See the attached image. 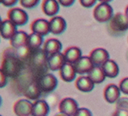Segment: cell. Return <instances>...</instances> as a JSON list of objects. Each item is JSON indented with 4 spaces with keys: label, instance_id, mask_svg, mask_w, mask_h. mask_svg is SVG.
<instances>
[{
    "label": "cell",
    "instance_id": "6da1fadb",
    "mask_svg": "<svg viewBox=\"0 0 128 116\" xmlns=\"http://www.w3.org/2000/svg\"><path fill=\"white\" fill-rule=\"evenodd\" d=\"M25 67L23 62L17 54L16 49L8 48L3 52L1 63V70L7 78H18Z\"/></svg>",
    "mask_w": 128,
    "mask_h": 116
},
{
    "label": "cell",
    "instance_id": "7a4b0ae2",
    "mask_svg": "<svg viewBox=\"0 0 128 116\" xmlns=\"http://www.w3.org/2000/svg\"><path fill=\"white\" fill-rule=\"evenodd\" d=\"M108 30L112 34H120L128 30V18L125 14L117 13L108 22Z\"/></svg>",
    "mask_w": 128,
    "mask_h": 116
},
{
    "label": "cell",
    "instance_id": "3957f363",
    "mask_svg": "<svg viewBox=\"0 0 128 116\" xmlns=\"http://www.w3.org/2000/svg\"><path fill=\"white\" fill-rule=\"evenodd\" d=\"M94 18L98 22H109L113 17V8L109 2H100L94 8L93 12Z\"/></svg>",
    "mask_w": 128,
    "mask_h": 116
},
{
    "label": "cell",
    "instance_id": "277c9868",
    "mask_svg": "<svg viewBox=\"0 0 128 116\" xmlns=\"http://www.w3.org/2000/svg\"><path fill=\"white\" fill-rule=\"evenodd\" d=\"M8 19L13 22L14 25L23 26L28 22V14L26 12L21 8H11L7 12Z\"/></svg>",
    "mask_w": 128,
    "mask_h": 116
},
{
    "label": "cell",
    "instance_id": "5b68a950",
    "mask_svg": "<svg viewBox=\"0 0 128 116\" xmlns=\"http://www.w3.org/2000/svg\"><path fill=\"white\" fill-rule=\"evenodd\" d=\"M38 83L42 92L50 93L53 91L58 86V80L56 77L52 74L47 73L38 80Z\"/></svg>",
    "mask_w": 128,
    "mask_h": 116
},
{
    "label": "cell",
    "instance_id": "8992f818",
    "mask_svg": "<svg viewBox=\"0 0 128 116\" xmlns=\"http://www.w3.org/2000/svg\"><path fill=\"white\" fill-rule=\"evenodd\" d=\"M13 110L16 116H32L33 103L27 99H19L14 103Z\"/></svg>",
    "mask_w": 128,
    "mask_h": 116
},
{
    "label": "cell",
    "instance_id": "52a82bcc",
    "mask_svg": "<svg viewBox=\"0 0 128 116\" xmlns=\"http://www.w3.org/2000/svg\"><path fill=\"white\" fill-rule=\"evenodd\" d=\"M78 109L77 101L72 98H63L58 105L60 113H62L67 116H74Z\"/></svg>",
    "mask_w": 128,
    "mask_h": 116
},
{
    "label": "cell",
    "instance_id": "ba28073f",
    "mask_svg": "<svg viewBox=\"0 0 128 116\" xmlns=\"http://www.w3.org/2000/svg\"><path fill=\"white\" fill-rule=\"evenodd\" d=\"M90 58L94 66H102L110 59V54L103 48H96L90 53Z\"/></svg>",
    "mask_w": 128,
    "mask_h": 116
},
{
    "label": "cell",
    "instance_id": "9c48e42d",
    "mask_svg": "<svg viewBox=\"0 0 128 116\" xmlns=\"http://www.w3.org/2000/svg\"><path fill=\"white\" fill-rule=\"evenodd\" d=\"M30 29L32 33L45 36L50 33V22L43 18L36 19L31 23Z\"/></svg>",
    "mask_w": 128,
    "mask_h": 116
},
{
    "label": "cell",
    "instance_id": "30bf717a",
    "mask_svg": "<svg viewBox=\"0 0 128 116\" xmlns=\"http://www.w3.org/2000/svg\"><path fill=\"white\" fill-rule=\"evenodd\" d=\"M120 93H121V90H120L118 86L113 83L109 84L104 89V98L107 102L110 104L114 103L120 98Z\"/></svg>",
    "mask_w": 128,
    "mask_h": 116
},
{
    "label": "cell",
    "instance_id": "8fae6325",
    "mask_svg": "<svg viewBox=\"0 0 128 116\" xmlns=\"http://www.w3.org/2000/svg\"><path fill=\"white\" fill-rule=\"evenodd\" d=\"M76 73L79 74H88L94 68V65L92 63L90 57L83 56L78 61L73 64Z\"/></svg>",
    "mask_w": 128,
    "mask_h": 116
},
{
    "label": "cell",
    "instance_id": "7c38bea8",
    "mask_svg": "<svg viewBox=\"0 0 128 116\" xmlns=\"http://www.w3.org/2000/svg\"><path fill=\"white\" fill-rule=\"evenodd\" d=\"M47 62L49 69L52 71H56L58 70H60L62 69V67L66 63L64 54L61 52L48 56Z\"/></svg>",
    "mask_w": 128,
    "mask_h": 116
},
{
    "label": "cell",
    "instance_id": "4fadbf2b",
    "mask_svg": "<svg viewBox=\"0 0 128 116\" xmlns=\"http://www.w3.org/2000/svg\"><path fill=\"white\" fill-rule=\"evenodd\" d=\"M41 94L42 90L40 89L38 82L33 78H32V81L25 87L23 92V95L31 100H36L38 98L41 96Z\"/></svg>",
    "mask_w": 128,
    "mask_h": 116
},
{
    "label": "cell",
    "instance_id": "5bb4252c",
    "mask_svg": "<svg viewBox=\"0 0 128 116\" xmlns=\"http://www.w3.org/2000/svg\"><path fill=\"white\" fill-rule=\"evenodd\" d=\"M50 33L60 34L64 32L66 27V20L61 16H56L50 20Z\"/></svg>",
    "mask_w": 128,
    "mask_h": 116
},
{
    "label": "cell",
    "instance_id": "9a60e30c",
    "mask_svg": "<svg viewBox=\"0 0 128 116\" xmlns=\"http://www.w3.org/2000/svg\"><path fill=\"white\" fill-rule=\"evenodd\" d=\"M28 35L25 31L19 30L15 33V34L10 39V44L11 47L14 49H20V48L27 46Z\"/></svg>",
    "mask_w": 128,
    "mask_h": 116
},
{
    "label": "cell",
    "instance_id": "2e32d148",
    "mask_svg": "<svg viewBox=\"0 0 128 116\" xmlns=\"http://www.w3.org/2000/svg\"><path fill=\"white\" fill-rule=\"evenodd\" d=\"M17 32V27L9 19L2 20L1 22V36L4 39H10Z\"/></svg>",
    "mask_w": 128,
    "mask_h": 116
},
{
    "label": "cell",
    "instance_id": "e0dca14e",
    "mask_svg": "<svg viewBox=\"0 0 128 116\" xmlns=\"http://www.w3.org/2000/svg\"><path fill=\"white\" fill-rule=\"evenodd\" d=\"M62 48V43L56 38H50L46 40L43 45V50L48 56L59 53Z\"/></svg>",
    "mask_w": 128,
    "mask_h": 116
},
{
    "label": "cell",
    "instance_id": "ac0fdd59",
    "mask_svg": "<svg viewBox=\"0 0 128 116\" xmlns=\"http://www.w3.org/2000/svg\"><path fill=\"white\" fill-rule=\"evenodd\" d=\"M64 57H65L66 62L67 63L74 64L77 61L81 58L82 50L77 46H70L64 51Z\"/></svg>",
    "mask_w": 128,
    "mask_h": 116
},
{
    "label": "cell",
    "instance_id": "d6986e66",
    "mask_svg": "<svg viewBox=\"0 0 128 116\" xmlns=\"http://www.w3.org/2000/svg\"><path fill=\"white\" fill-rule=\"evenodd\" d=\"M75 86L82 92H90L94 87V83L91 81L88 76H80L75 82Z\"/></svg>",
    "mask_w": 128,
    "mask_h": 116
},
{
    "label": "cell",
    "instance_id": "ffe728a7",
    "mask_svg": "<svg viewBox=\"0 0 128 116\" xmlns=\"http://www.w3.org/2000/svg\"><path fill=\"white\" fill-rule=\"evenodd\" d=\"M42 9L43 13L47 16H54L59 10V3L55 0H45L42 1Z\"/></svg>",
    "mask_w": 128,
    "mask_h": 116
},
{
    "label": "cell",
    "instance_id": "44dd1931",
    "mask_svg": "<svg viewBox=\"0 0 128 116\" xmlns=\"http://www.w3.org/2000/svg\"><path fill=\"white\" fill-rule=\"evenodd\" d=\"M101 67L106 75V77H108L110 78L117 77L119 73V68L118 64L111 59L108 60Z\"/></svg>",
    "mask_w": 128,
    "mask_h": 116
},
{
    "label": "cell",
    "instance_id": "7402d4cb",
    "mask_svg": "<svg viewBox=\"0 0 128 116\" xmlns=\"http://www.w3.org/2000/svg\"><path fill=\"white\" fill-rule=\"evenodd\" d=\"M60 77L61 78L66 82H72L76 77V71L74 70V67L73 66V64L70 63H66L64 65L62 69L60 70Z\"/></svg>",
    "mask_w": 128,
    "mask_h": 116
},
{
    "label": "cell",
    "instance_id": "603a6c76",
    "mask_svg": "<svg viewBox=\"0 0 128 116\" xmlns=\"http://www.w3.org/2000/svg\"><path fill=\"white\" fill-rule=\"evenodd\" d=\"M50 107L44 100H38L33 103L32 116H46L49 113Z\"/></svg>",
    "mask_w": 128,
    "mask_h": 116
},
{
    "label": "cell",
    "instance_id": "cb8c5ba5",
    "mask_svg": "<svg viewBox=\"0 0 128 116\" xmlns=\"http://www.w3.org/2000/svg\"><path fill=\"white\" fill-rule=\"evenodd\" d=\"M87 76L94 84L102 83L106 78V75L101 66H94L93 69L88 73Z\"/></svg>",
    "mask_w": 128,
    "mask_h": 116
},
{
    "label": "cell",
    "instance_id": "d4e9b609",
    "mask_svg": "<svg viewBox=\"0 0 128 116\" xmlns=\"http://www.w3.org/2000/svg\"><path fill=\"white\" fill-rule=\"evenodd\" d=\"M42 36L35 33H31L28 36L27 46L33 50L40 49V46L42 44Z\"/></svg>",
    "mask_w": 128,
    "mask_h": 116
},
{
    "label": "cell",
    "instance_id": "484cf974",
    "mask_svg": "<svg viewBox=\"0 0 128 116\" xmlns=\"http://www.w3.org/2000/svg\"><path fill=\"white\" fill-rule=\"evenodd\" d=\"M116 110H123L128 111V98H120L116 102Z\"/></svg>",
    "mask_w": 128,
    "mask_h": 116
},
{
    "label": "cell",
    "instance_id": "4316f807",
    "mask_svg": "<svg viewBox=\"0 0 128 116\" xmlns=\"http://www.w3.org/2000/svg\"><path fill=\"white\" fill-rule=\"evenodd\" d=\"M19 2L22 7L30 9V8H33L37 6L39 1L38 0H20Z\"/></svg>",
    "mask_w": 128,
    "mask_h": 116
},
{
    "label": "cell",
    "instance_id": "83f0119b",
    "mask_svg": "<svg viewBox=\"0 0 128 116\" xmlns=\"http://www.w3.org/2000/svg\"><path fill=\"white\" fill-rule=\"evenodd\" d=\"M119 89L122 93L128 94V77L124 78L119 82Z\"/></svg>",
    "mask_w": 128,
    "mask_h": 116
},
{
    "label": "cell",
    "instance_id": "f1b7e54d",
    "mask_svg": "<svg viewBox=\"0 0 128 116\" xmlns=\"http://www.w3.org/2000/svg\"><path fill=\"white\" fill-rule=\"evenodd\" d=\"M74 116H92V114L86 108H79Z\"/></svg>",
    "mask_w": 128,
    "mask_h": 116
},
{
    "label": "cell",
    "instance_id": "f546056e",
    "mask_svg": "<svg viewBox=\"0 0 128 116\" xmlns=\"http://www.w3.org/2000/svg\"><path fill=\"white\" fill-rule=\"evenodd\" d=\"M80 4L86 8H90L91 6H93L94 4L96 3L95 0H80L79 1Z\"/></svg>",
    "mask_w": 128,
    "mask_h": 116
},
{
    "label": "cell",
    "instance_id": "4dcf8cb0",
    "mask_svg": "<svg viewBox=\"0 0 128 116\" xmlns=\"http://www.w3.org/2000/svg\"><path fill=\"white\" fill-rule=\"evenodd\" d=\"M7 83V76L3 73L2 70H0V86L1 88L4 87Z\"/></svg>",
    "mask_w": 128,
    "mask_h": 116
},
{
    "label": "cell",
    "instance_id": "1f68e13d",
    "mask_svg": "<svg viewBox=\"0 0 128 116\" xmlns=\"http://www.w3.org/2000/svg\"><path fill=\"white\" fill-rule=\"evenodd\" d=\"M112 116H128V111L123 110H116Z\"/></svg>",
    "mask_w": 128,
    "mask_h": 116
},
{
    "label": "cell",
    "instance_id": "d6a6232c",
    "mask_svg": "<svg viewBox=\"0 0 128 116\" xmlns=\"http://www.w3.org/2000/svg\"><path fill=\"white\" fill-rule=\"evenodd\" d=\"M58 3L61 4L62 6H71L72 4H73L74 2V0H58Z\"/></svg>",
    "mask_w": 128,
    "mask_h": 116
},
{
    "label": "cell",
    "instance_id": "836d02e7",
    "mask_svg": "<svg viewBox=\"0 0 128 116\" xmlns=\"http://www.w3.org/2000/svg\"><path fill=\"white\" fill-rule=\"evenodd\" d=\"M17 2L18 1H16V0H7V1H1V3L5 6L10 7L12 6L15 5V4L17 3Z\"/></svg>",
    "mask_w": 128,
    "mask_h": 116
},
{
    "label": "cell",
    "instance_id": "e575fe53",
    "mask_svg": "<svg viewBox=\"0 0 128 116\" xmlns=\"http://www.w3.org/2000/svg\"><path fill=\"white\" fill-rule=\"evenodd\" d=\"M125 15L126 16V18H128V6H126V10H125Z\"/></svg>",
    "mask_w": 128,
    "mask_h": 116
},
{
    "label": "cell",
    "instance_id": "d590c367",
    "mask_svg": "<svg viewBox=\"0 0 128 116\" xmlns=\"http://www.w3.org/2000/svg\"><path fill=\"white\" fill-rule=\"evenodd\" d=\"M54 116H67V115L64 114H62V113H59V114H55Z\"/></svg>",
    "mask_w": 128,
    "mask_h": 116
},
{
    "label": "cell",
    "instance_id": "8d00e7d4",
    "mask_svg": "<svg viewBox=\"0 0 128 116\" xmlns=\"http://www.w3.org/2000/svg\"><path fill=\"white\" fill-rule=\"evenodd\" d=\"M127 41H128V38H127Z\"/></svg>",
    "mask_w": 128,
    "mask_h": 116
}]
</instances>
